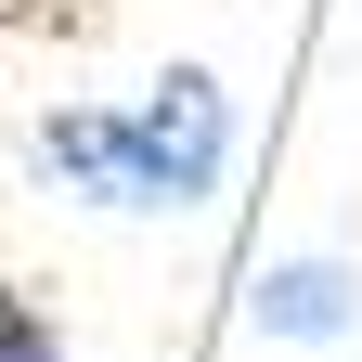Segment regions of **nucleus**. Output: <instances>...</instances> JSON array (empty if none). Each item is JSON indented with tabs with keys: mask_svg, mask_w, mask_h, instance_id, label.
I'll list each match as a JSON object with an SVG mask.
<instances>
[{
	"mask_svg": "<svg viewBox=\"0 0 362 362\" xmlns=\"http://www.w3.org/2000/svg\"><path fill=\"white\" fill-rule=\"evenodd\" d=\"M0 362H65V324H52L26 285H0Z\"/></svg>",
	"mask_w": 362,
	"mask_h": 362,
	"instance_id": "7ed1b4c3",
	"label": "nucleus"
},
{
	"mask_svg": "<svg viewBox=\"0 0 362 362\" xmlns=\"http://www.w3.org/2000/svg\"><path fill=\"white\" fill-rule=\"evenodd\" d=\"M233 168V90L207 65H168L143 104H65L39 117V181H65L78 207H129V220H181L220 194Z\"/></svg>",
	"mask_w": 362,
	"mask_h": 362,
	"instance_id": "f257e3e1",
	"label": "nucleus"
},
{
	"mask_svg": "<svg viewBox=\"0 0 362 362\" xmlns=\"http://www.w3.org/2000/svg\"><path fill=\"white\" fill-rule=\"evenodd\" d=\"M349 259H259V285H246V324L259 337H349Z\"/></svg>",
	"mask_w": 362,
	"mask_h": 362,
	"instance_id": "f03ea898",
	"label": "nucleus"
}]
</instances>
